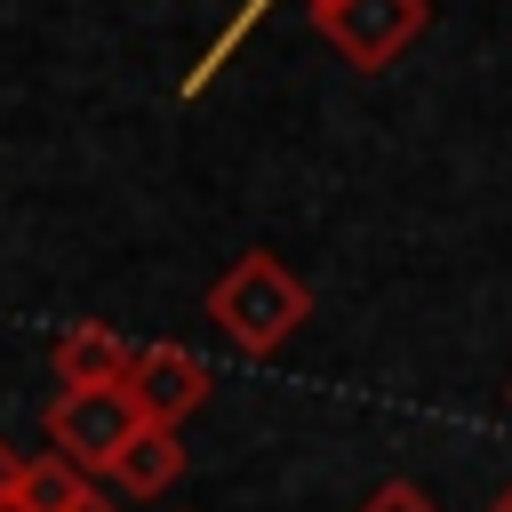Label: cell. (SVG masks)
I'll return each mask as SVG.
<instances>
[{
  "label": "cell",
  "mask_w": 512,
  "mask_h": 512,
  "mask_svg": "<svg viewBox=\"0 0 512 512\" xmlns=\"http://www.w3.org/2000/svg\"><path fill=\"white\" fill-rule=\"evenodd\" d=\"M16 488H24V456L0 440V504H16Z\"/></svg>",
  "instance_id": "9"
},
{
  "label": "cell",
  "mask_w": 512,
  "mask_h": 512,
  "mask_svg": "<svg viewBox=\"0 0 512 512\" xmlns=\"http://www.w3.org/2000/svg\"><path fill=\"white\" fill-rule=\"evenodd\" d=\"M360 512H440V504H432L416 480H384V488H368V504H360Z\"/></svg>",
  "instance_id": "8"
},
{
  "label": "cell",
  "mask_w": 512,
  "mask_h": 512,
  "mask_svg": "<svg viewBox=\"0 0 512 512\" xmlns=\"http://www.w3.org/2000/svg\"><path fill=\"white\" fill-rule=\"evenodd\" d=\"M80 512H112V504H104V496H88V504H80Z\"/></svg>",
  "instance_id": "11"
},
{
  "label": "cell",
  "mask_w": 512,
  "mask_h": 512,
  "mask_svg": "<svg viewBox=\"0 0 512 512\" xmlns=\"http://www.w3.org/2000/svg\"><path fill=\"white\" fill-rule=\"evenodd\" d=\"M488 512H512V480H504V488H496V504H488Z\"/></svg>",
  "instance_id": "10"
},
{
  "label": "cell",
  "mask_w": 512,
  "mask_h": 512,
  "mask_svg": "<svg viewBox=\"0 0 512 512\" xmlns=\"http://www.w3.org/2000/svg\"><path fill=\"white\" fill-rule=\"evenodd\" d=\"M104 480H112V488H128V496H160V488H176V480H184V440H176V432H160V424H136V432L120 440V456L104 464Z\"/></svg>",
  "instance_id": "6"
},
{
  "label": "cell",
  "mask_w": 512,
  "mask_h": 512,
  "mask_svg": "<svg viewBox=\"0 0 512 512\" xmlns=\"http://www.w3.org/2000/svg\"><path fill=\"white\" fill-rule=\"evenodd\" d=\"M0 512H16V504H0Z\"/></svg>",
  "instance_id": "12"
},
{
  "label": "cell",
  "mask_w": 512,
  "mask_h": 512,
  "mask_svg": "<svg viewBox=\"0 0 512 512\" xmlns=\"http://www.w3.org/2000/svg\"><path fill=\"white\" fill-rule=\"evenodd\" d=\"M432 24V0H312V32L352 72H392Z\"/></svg>",
  "instance_id": "2"
},
{
  "label": "cell",
  "mask_w": 512,
  "mask_h": 512,
  "mask_svg": "<svg viewBox=\"0 0 512 512\" xmlns=\"http://www.w3.org/2000/svg\"><path fill=\"white\" fill-rule=\"evenodd\" d=\"M120 392L136 400V416H144V424L176 432V424L208 400V360H200V352H184V344H136V352H128Z\"/></svg>",
  "instance_id": "4"
},
{
  "label": "cell",
  "mask_w": 512,
  "mask_h": 512,
  "mask_svg": "<svg viewBox=\"0 0 512 512\" xmlns=\"http://www.w3.org/2000/svg\"><path fill=\"white\" fill-rule=\"evenodd\" d=\"M144 416H136V400L120 392V384H96V392H56L48 400V416H40V432H48V456H64L72 472H104L112 456H120V440L136 432Z\"/></svg>",
  "instance_id": "3"
},
{
  "label": "cell",
  "mask_w": 512,
  "mask_h": 512,
  "mask_svg": "<svg viewBox=\"0 0 512 512\" xmlns=\"http://www.w3.org/2000/svg\"><path fill=\"white\" fill-rule=\"evenodd\" d=\"M304 320H312V288H304L272 248L232 256L224 280L208 288V328H216L232 352H248V360H272Z\"/></svg>",
  "instance_id": "1"
},
{
  "label": "cell",
  "mask_w": 512,
  "mask_h": 512,
  "mask_svg": "<svg viewBox=\"0 0 512 512\" xmlns=\"http://www.w3.org/2000/svg\"><path fill=\"white\" fill-rule=\"evenodd\" d=\"M128 336L120 328H96V320H80V328H64L56 336V352H48V368H56V384L64 392H96V384H120L128 376Z\"/></svg>",
  "instance_id": "5"
},
{
  "label": "cell",
  "mask_w": 512,
  "mask_h": 512,
  "mask_svg": "<svg viewBox=\"0 0 512 512\" xmlns=\"http://www.w3.org/2000/svg\"><path fill=\"white\" fill-rule=\"evenodd\" d=\"M96 496L88 472H72L64 456H24V488H16V512H80Z\"/></svg>",
  "instance_id": "7"
}]
</instances>
